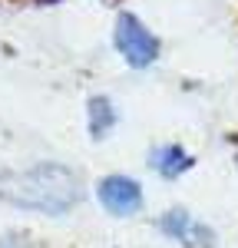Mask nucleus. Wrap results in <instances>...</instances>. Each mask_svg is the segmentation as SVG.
Masks as SVG:
<instances>
[{
    "instance_id": "obj_6",
    "label": "nucleus",
    "mask_w": 238,
    "mask_h": 248,
    "mask_svg": "<svg viewBox=\"0 0 238 248\" xmlns=\"http://www.w3.org/2000/svg\"><path fill=\"white\" fill-rule=\"evenodd\" d=\"M86 116H89V133H93V139H103V136L116 126V109H113V103L106 96H93Z\"/></svg>"
},
{
    "instance_id": "obj_2",
    "label": "nucleus",
    "mask_w": 238,
    "mask_h": 248,
    "mask_svg": "<svg viewBox=\"0 0 238 248\" xmlns=\"http://www.w3.org/2000/svg\"><path fill=\"white\" fill-rule=\"evenodd\" d=\"M113 40H116V50L122 53V60L129 66H136V70L156 63V57H159V40L133 14H119L116 17V33H113Z\"/></svg>"
},
{
    "instance_id": "obj_5",
    "label": "nucleus",
    "mask_w": 238,
    "mask_h": 248,
    "mask_svg": "<svg viewBox=\"0 0 238 248\" xmlns=\"http://www.w3.org/2000/svg\"><path fill=\"white\" fill-rule=\"evenodd\" d=\"M149 166L159 175H165V179H178L182 172L192 169V155L185 153L182 146H176V142H165V146H156L149 153Z\"/></svg>"
},
{
    "instance_id": "obj_3",
    "label": "nucleus",
    "mask_w": 238,
    "mask_h": 248,
    "mask_svg": "<svg viewBox=\"0 0 238 248\" xmlns=\"http://www.w3.org/2000/svg\"><path fill=\"white\" fill-rule=\"evenodd\" d=\"M96 195L103 202V209L119 215V218L136 215L142 209V186L136 179H129V175H106V179H99Z\"/></svg>"
},
{
    "instance_id": "obj_4",
    "label": "nucleus",
    "mask_w": 238,
    "mask_h": 248,
    "mask_svg": "<svg viewBox=\"0 0 238 248\" xmlns=\"http://www.w3.org/2000/svg\"><path fill=\"white\" fill-rule=\"evenodd\" d=\"M159 229L185 248H212V242H215V232L208 229V225H202L198 218H192L189 212H182V209L165 212L159 218Z\"/></svg>"
},
{
    "instance_id": "obj_1",
    "label": "nucleus",
    "mask_w": 238,
    "mask_h": 248,
    "mask_svg": "<svg viewBox=\"0 0 238 248\" xmlns=\"http://www.w3.org/2000/svg\"><path fill=\"white\" fill-rule=\"evenodd\" d=\"M17 205H27V209L37 212H50V215H60L70 205H76L79 199V179L66 166H57V162H40L30 172H23L14 189L7 192Z\"/></svg>"
}]
</instances>
